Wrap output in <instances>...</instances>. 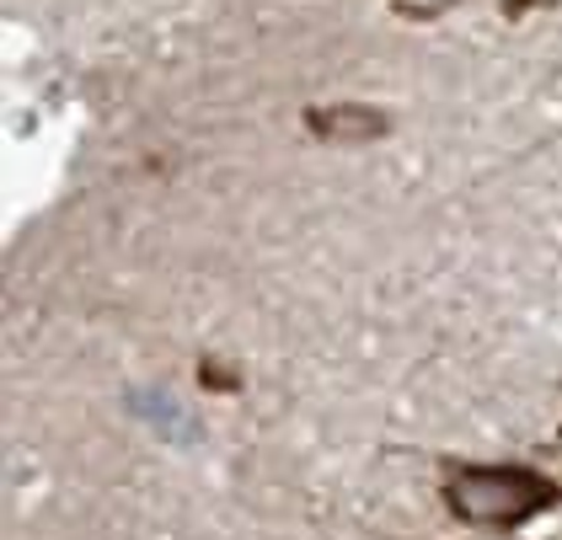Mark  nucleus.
Returning a JSON list of instances; mask_svg holds the SVG:
<instances>
[{
  "mask_svg": "<svg viewBox=\"0 0 562 540\" xmlns=\"http://www.w3.org/2000/svg\"><path fill=\"white\" fill-rule=\"evenodd\" d=\"M445 498L456 508V519H467V525L509 530L519 519L541 514L547 503H558V487L536 471H519V465H461L450 476Z\"/></svg>",
  "mask_w": 562,
  "mask_h": 540,
  "instance_id": "f257e3e1",
  "label": "nucleus"
},
{
  "mask_svg": "<svg viewBox=\"0 0 562 540\" xmlns=\"http://www.w3.org/2000/svg\"><path fill=\"white\" fill-rule=\"evenodd\" d=\"M305 124L333 145H370L375 134H386V113H370L359 102H333V108H311Z\"/></svg>",
  "mask_w": 562,
  "mask_h": 540,
  "instance_id": "f03ea898",
  "label": "nucleus"
},
{
  "mask_svg": "<svg viewBox=\"0 0 562 540\" xmlns=\"http://www.w3.org/2000/svg\"><path fill=\"white\" fill-rule=\"evenodd\" d=\"M562 0H509V11H552Z\"/></svg>",
  "mask_w": 562,
  "mask_h": 540,
  "instance_id": "20e7f679",
  "label": "nucleus"
},
{
  "mask_svg": "<svg viewBox=\"0 0 562 540\" xmlns=\"http://www.w3.org/2000/svg\"><path fill=\"white\" fill-rule=\"evenodd\" d=\"M402 16H418V22H429V16H439V11H450L456 0H391Z\"/></svg>",
  "mask_w": 562,
  "mask_h": 540,
  "instance_id": "7ed1b4c3",
  "label": "nucleus"
}]
</instances>
